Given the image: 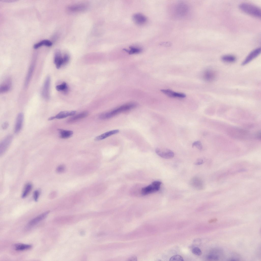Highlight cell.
<instances>
[{
    "label": "cell",
    "mask_w": 261,
    "mask_h": 261,
    "mask_svg": "<svg viewBox=\"0 0 261 261\" xmlns=\"http://www.w3.org/2000/svg\"><path fill=\"white\" fill-rule=\"evenodd\" d=\"M161 182L156 181L153 182L149 185L142 189L141 193L143 195H146L154 193L160 189Z\"/></svg>",
    "instance_id": "obj_4"
},
{
    "label": "cell",
    "mask_w": 261,
    "mask_h": 261,
    "mask_svg": "<svg viewBox=\"0 0 261 261\" xmlns=\"http://www.w3.org/2000/svg\"><path fill=\"white\" fill-rule=\"evenodd\" d=\"M24 119V115L22 113H19L16 118L14 128L15 133L19 132L21 130L22 126Z\"/></svg>",
    "instance_id": "obj_12"
},
{
    "label": "cell",
    "mask_w": 261,
    "mask_h": 261,
    "mask_svg": "<svg viewBox=\"0 0 261 261\" xmlns=\"http://www.w3.org/2000/svg\"><path fill=\"white\" fill-rule=\"evenodd\" d=\"M221 59L224 62L231 63L235 62L236 60V58L232 55H225L222 57Z\"/></svg>",
    "instance_id": "obj_21"
},
{
    "label": "cell",
    "mask_w": 261,
    "mask_h": 261,
    "mask_svg": "<svg viewBox=\"0 0 261 261\" xmlns=\"http://www.w3.org/2000/svg\"><path fill=\"white\" fill-rule=\"evenodd\" d=\"M169 261H183L184 260L182 257L180 255H176L172 256L170 259Z\"/></svg>",
    "instance_id": "obj_27"
},
{
    "label": "cell",
    "mask_w": 261,
    "mask_h": 261,
    "mask_svg": "<svg viewBox=\"0 0 261 261\" xmlns=\"http://www.w3.org/2000/svg\"><path fill=\"white\" fill-rule=\"evenodd\" d=\"M65 168V167L64 165H60L58 166L56 168V171L58 173H62L64 171Z\"/></svg>",
    "instance_id": "obj_34"
},
{
    "label": "cell",
    "mask_w": 261,
    "mask_h": 261,
    "mask_svg": "<svg viewBox=\"0 0 261 261\" xmlns=\"http://www.w3.org/2000/svg\"><path fill=\"white\" fill-rule=\"evenodd\" d=\"M10 88L9 85L6 84L1 86L0 88V92L4 93L8 91Z\"/></svg>",
    "instance_id": "obj_32"
},
{
    "label": "cell",
    "mask_w": 261,
    "mask_h": 261,
    "mask_svg": "<svg viewBox=\"0 0 261 261\" xmlns=\"http://www.w3.org/2000/svg\"><path fill=\"white\" fill-rule=\"evenodd\" d=\"M88 114L87 111H84L78 114L69 119L67 121L69 123H72L75 122L87 116Z\"/></svg>",
    "instance_id": "obj_15"
},
{
    "label": "cell",
    "mask_w": 261,
    "mask_h": 261,
    "mask_svg": "<svg viewBox=\"0 0 261 261\" xmlns=\"http://www.w3.org/2000/svg\"><path fill=\"white\" fill-rule=\"evenodd\" d=\"M261 48L260 47L256 48L251 51L242 62V65L244 66L248 64L256 58L260 54Z\"/></svg>",
    "instance_id": "obj_7"
},
{
    "label": "cell",
    "mask_w": 261,
    "mask_h": 261,
    "mask_svg": "<svg viewBox=\"0 0 261 261\" xmlns=\"http://www.w3.org/2000/svg\"><path fill=\"white\" fill-rule=\"evenodd\" d=\"M9 126V123L8 122H4L2 124V127L3 129H6Z\"/></svg>",
    "instance_id": "obj_37"
},
{
    "label": "cell",
    "mask_w": 261,
    "mask_h": 261,
    "mask_svg": "<svg viewBox=\"0 0 261 261\" xmlns=\"http://www.w3.org/2000/svg\"><path fill=\"white\" fill-rule=\"evenodd\" d=\"M34 69V65L32 64L30 67L25 81V85L26 87L28 86V83L30 82L32 73L33 72Z\"/></svg>",
    "instance_id": "obj_24"
},
{
    "label": "cell",
    "mask_w": 261,
    "mask_h": 261,
    "mask_svg": "<svg viewBox=\"0 0 261 261\" xmlns=\"http://www.w3.org/2000/svg\"><path fill=\"white\" fill-rule=\"evenodd\" d=\"M192 252L193 253L197 256H200L202 254L201 250L199 248L197 247L193 248L192 250Z\"/></svg>",
    "instance_id": "obj_30"
},
{
    "label": "cell",
    "mask_w": 261,
    "mask_h": 261,
    "mask_svg": "<svg viewBox=\"0 0 261 261\" xmlns=\"http://www.w3.org/2000/svg\"><path fill=\"white\" fill-rule=\"evenodd\" d=\"M75 111H64L60 112L56 115L51 117L48 119V120H51L55 119H60L66 118L69 116L73 115L76 113Z\"/></svg>",
    "instance_id": "obj_10"
},
{
    "label": "cell",
    "mask_w": 261,
    "mask_h": 261,
    "mask_svg": "<svg viewBox=\"0 0 261 261\" xmlns=\"http://www.w3.org/2000/svg\"><path fill=\"white\" fill-rule=\"evenodd\" d=\"M60 136L62 138L66 139L71 137L73 134L72 131L59 129Z\"/></svg>",
    "instance_id": "obj_19"
},
{
    "label": "cell",
    "mask_w": 261,
    "mask_h": 261,
    "mask_svg": "<svg viewBox=\"0 0 261 261\" xmlns=\"http://www.w3.org/2000/svg\"><path fill=\"white\" fill-rule=\"evenodd\" d=\"M162 92L169 97L183 98L186 97V95L184 94L174 92L172 90L169 89H162L161 90Z\"/></svg>",
    "instance_id": "obj_9"
},
{
    "label": "cell",
    "mask_w": 261,
    "mask_h": 261,
    "mask_svg": "<svg viewBox=\"0 0 261 261\" xmlns=\"http://www.w3.org/2000/svg\"><path fill=\"white\" fill-rule=\"evenodd\" d=\"M137 260V257L135 256H133L129 259H128V260H131V261H136Z\"/></svg>",
    "instance_id": "obj_38"
},
{
    "label": "cell",
    "mask_w": 261,
    "mask_h": 261,
    "mask_svg": "<svg viewBox=\"0 0 261 261\" xmlns=\"http://www.w3.org/2000/svg\"><path fill=\"white\" fill-rule=\"evenodd\" d=\"M85 6L82 5H79L71 6L70 8L73 11L81 10L85 8Z\"/></svg>",
    "instance_id": "obj_26"
},
{
    "label": "cell",
    "mask_w": 261,
    "mask_h": 261,
    "mask_svg": "<svg viewBox=\"0 0 261 261\" xmlns=\"http://www.w3.org/2000/svg\"><path fill=\"white\" fill-rule=\"evenodd\" d=\"M54 62L56 68L58 69H59L61 65L63 64V57L60 51L59 50L56 51L55 53Z\"/></svg>",
    "instance_id": "obj_13"
},
{
    "label": "cell",
    "mask_w": 261,
    "mask_h": 261,
    "mask_svg": "<svg viewBox=\"0 0 261 261\" xmlns=\"http://www.w3.org/2000/svg\"><path fill=\"white\" fill-rule=\"evenodd\" d=\"M189 10L188 6L184 2H179L174 5L171 10L172 16L175 18H180L185 16Z\"/></svg>",
    "instance_id": "obj_2"
},
{
    "label": "cell",
    "mask_w": 261,
    "mask_h": 261,
    "mask_svg": "<svg viewBox=\"0 0 261 261\" xmlns=\"http://www.w3.org/2000/svg\"><path fill=\"white\" fill-rule=\"evenodd\" d=\"M155 152L160 156L165 159H171L174 156L173 152L167 149L157 148L155 149Z\"/></svg>",
    "instance_id": "obj_5"
},
{
    "label": "cell",
    "mask_w": 261,
    "mask_h": 261,
    "mask_svg": "<svg viewBox=\"0 0 261 261\" xmlns=\"http://www.w3.org/2000/svg\"><path fill=\"white\" fill-rule=\"evenodd\" d=\"M239 7L241 10L248 14L257 17H261L260 9L254 5L243 2L240 4Z\"/></svg>",
    "instance_id": "obj_3"
},
{
    "label": "cell",
    "mask_w": 261,
    "mask_h": 261,
    "mask_svg": "<svg viewBox=\"0 0 261 261\" xmlns=\"http://www.w3.org/2000/svg\"><path fill=\"white\" fill-rule=\"evenodd\" d=\"M190 183L193 187L197 189H200L203 187V182L201 180L197 177L192 178Z\"/></svg>",
    "instance_id": "obj_18"
},
{
    "label": "cell",
    "mask_w": 261,
    "mask_h": 261,
    "mask_svg": "<svg viewBox=\"0 0 261 261\" xmlns=\"http://www.w3.org/2000/svg\"><path fill=\"white\" fill-rule=\"evenodd\" d=\"M192 146L193 147H195L199 150H201L202 149V144L199 141H197L194 142L192 144Z\"/></svg>",
    "instance_id": "obj_29"
},
{
    "label": "cell",
    "mask_w": 261,
    "mask_h": 261,
    "mask_svg": "<svg viewBox=\"0 0 261 261\" xmlns=\"http://www.w3.org/2000/svg\"><path fill=\"white\" fill-rule=\"evenodd\" d=\"M32 247L31 245L19 243L15 245V250L18 251H22L31 249Z\"/></svg>",
    "instance_id": "obj_22"
},
{
    "label": "cell",
    "mask_w": 261,
    "mask_h": 261,
    "mask_svg": "<svg viewBox=\"0 0 261 261\" xmlns=\"http://www.w3.org/2000/svg\"><path fill=\"white\" fill-rule=\"evenodd\" d=\"M204 162V160L202 159H199L197 160L194 162L195 165H199L203 164Z\"/></svg>",
    "instance_id": "obj_36"
},
{
    "label": "cell",
    "mask_w": 261,
    "mask_h": 261,
    "mask_svg": "<svg viewBox=\"0 0 261 261\" xmlns=\"http://www.w3.org/2000/svg\"><path fill=\"white\" fill-rule=\"evenodd\" d=\"M207 259L209 260H215L216 261L218 260L219 257L216 255H207L206 257Z\"/></svg>",
    "instance_id": "obj_31"
},
{
    "label": "cell",
    "mask_w": 261,
    "mask_h": 261,
    "mask_svg": "<svg viewBox=\"0 0 261 261\" xmlns=\"http://www.w3.org/2000/svg\"><path fill=\"white\" fill-rule=\"evenodd\" d=\"M49 213V211H47L38 215L31 220L29 222V225L32 226L36 224L45 218Z\"/></svg>",
    "instance_id": "obj_14"
},
{
    "label": "cell",
    "mask_w": 261,
    "mask_h": 261,
    "mask_svg": "<svg viewBox=\"0 0 261 261\" xmlns=\"http://www.w3.org/2000/svg\"><path fill=\"white\" fill-rule=\"evenodd\" d=\"M217 221V219L216 218H213L209 220V223H211L216 222Z\"/></svg>",
    "instance_id": "obj_39"
},
{
    "label": "cell",
    "mask_w": 261,
    "mask_h": 261,
    "mask_svg": "<svg viewBox=\"0 0 261 261\" xmlns=\"http://www.w3.org/2000/svg\"><path fill=\"white\" fill-rule=\"evenodd\" d=\"M52 44V42L48 40H44L35 44L33 47L34 49H37L43 45L50 46Z\"/></svg>",
    "instance_id": "obj_20"
},
{
    "label": "cell",
    "mask_w": 261,
    "mask_h": 261,
    "mask_svg": "<svg viewBox=\"0 0 261 261\" xmlns=\"http://www.w3.org/2000/svg\"><path fill=\"white\" fill-rule=\"evenodd\" d=\"M50 83V78L48 76L46 78L44 85L42 94L45 99H48L49 97V89Z\"/></svg>",
    "instance_id": "obj_11"
},
{
    "label": "cell",
    "mask_w": 261,
    "mask_h": 261,
    "mask_svg": "<svg viewBox=\"0 0 261 261\" xmlns=\"http://www.w3.org/2000/svg\"><path fill=\"white\" fill-rule=\"evenodd\" d=\"M141 51V49L138 48L136 47H132L130 48V50L128 51L129 54H132L138 53Z\"/></svg>",
    "instance_id": "obj_28"
},
{
    "label": "cell",
    "mask_w": 261,
    "mask_h": 261,
    "mask_svg": "<svg viewBox=\"0 0 261 261\" xmlns=\"http://www.w3.org/2000/svg\"><path fill=\"white\" fill-rule=\"evenodd\" d=\"M40 194V191L39 190H36L35 191L33 194V197L34 200L35 201H37Z\"/></svg>",
    "instance_id": "obj_33"
},
{
    "label": "cell",
    "mask_w": 261,
    "mask_h": 261,
    "mask_svg": "<svg viewBox=\"0 0 261 261\" xmlns=\"http://www.w3.org/2000/svg\"><path fill=\"white\" fill-rule=\"evenodd\" d=\"M216 72L212 69H207L205 70L203 74V79L208 82L213 81L216 79Z\"/></svg>",
    "instance_id": "obj_8"
},
{
    "label": "cell",
    "mask_w": 261,
    "mask_h": 261,
    "mask_svg": "<svg viewBox=\"0 0 261 261\" xmlns=\"http://www.w3.org/2000/svg\"><path fill=\"white\" fill-rule=\"evenodd\" d=\"M32 188V185L31 183H28L25 185L22 194V198H25L28 195L31 191Z\"/></svg>",
    "instance_id": "obj_23"
},
{
    "label": "cell",
    "mask_w": 261,
    "mask_h": 261,
    "mask_svg": "<svg viewBox=\"0 0 261 261\" xmlns=\"http://www.w3.org/2000/svg\"><path fill=\"white\" fill-rule=\"evenodd\" d=\"M119 132V129H115L108 131L96 137L95 138V140L96 141L101 140L110 136L118 133Z\"/></svg>",
    "instance_id": "obj_17"
},
{
    "label": "cell",
    "mask_w": 261,
    "mask_h": 261,
    "mask_svg": "<svg viewBox=\"0 0 261 261\" xmlns=\"http://www.w3.org/2000/svg\"><path fill=\"white\" fill-rule=\"evenodd\" d=\"M133 19L134 22L139 25L142 24L146 21L147 18L143 15L140 13L135 14L133 16Z\"/></svg>",
    "instance_id": "obj_16"
},
{
    "label": "cell",
    "mask_w": 261,
    "mask_h": 261,
    "mask_svg": "<svg viewBox=\"0 0 261 261\" xmlns=\"http://www.w3.org/2000/svg\"><path fill=\"white\" fill-rule=\"evenodd\" d=\"M69 59V55L67 54L64 55L63 57V64H65L68 62Z\"/></svg>",
    "instance_id": "obj_35"
},
{
    "label": "cell",
    "mask_w": 261,
    "mask_h": 261,
    "mask_svg": "<svg viewBox=\"0 0 261 261\" xmlns=\"http://www.w3.org/2000/svg\"><path fill=\"white\" fill-rule=\"evenodd\" d=\"M162 45L164 46H170V45H171V44L170 43H169L168 42H164L163 43H162Z\"/></svg>",
    "instance_id": "obj_40"
},
{
    "label": "cell",
    "mask_w": 261,
    "mask_h": 261,
    "mask_svg": "<svg viewBox=\"0 0 261 261\" xmlns=\"http://www.w3.org/2000/svg\"><path fill=\"white\" fill-rule=\"evenodd\" d=\"M136 106L134 103H130L122 105L110 111L101 114L99 118L102 120L109 119L113 117L122 112L131 110Z\"/></svg>",
    "instance_id": "obj_1"
},
{
    "label": "cell",
    "mask_w": 261,
    "mask_h": 261,
    "mask_svg": "<svg viewBox=\"0 0 261 261\" xmlns=\"http://www.w3.org/2000/svg\"><path fill=\"white\" fill-rule=\"evenodd\" d=\"M56 88L57 90L58 91H63L65 92H66L68 89L67 84L64 82H63L60 85L57 86Z\"/></svg>",
    "instance_id": "obj_25"
},
{
    "label": "cell",
    "mask_w": 261,
    "mask_h": 261,
    "mask_svg": "<svg viewBox=\"0 0 261 261\" xmlns=\"http://www.w3.org/2000/svg\"><path fill=\"white\" fill-rule=\"evenodd\" d=\"M13 138L11 135H8L2 141L0 144V155H3L6 152L11 143Z\"/></svg>",
    "instance_id": "obj_6"
}]
</instances>
